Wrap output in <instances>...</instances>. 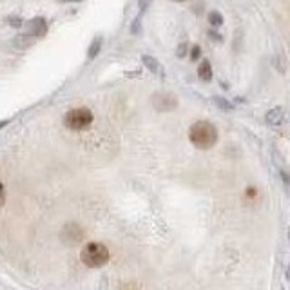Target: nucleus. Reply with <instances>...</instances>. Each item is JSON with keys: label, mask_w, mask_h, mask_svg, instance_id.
Instances as JSON below:
<instances>
[{"label": "nucleus", "mask_w": 290, "mask_h": 290, "mask_svg": "<svg viewBox=\"0 0 290 290\" xmlns=\"http://www.w3.org/2000/svg\"><path fill=\"white\" fill-rule=\"evenodd\" d=\"M174 2H183V0H174Z\"/></svg>", "instance_id": "20"}, {"label": "nucleus", "mask_w": 290, "mask_h": 290, "mask_svg": "<svg viewBox=\"0 0 290 290\" xmlns=\"http://www.w3.org/2000/svg\"><path fill=\"white\" fill-rule=\"evenodd\" d=\"M9 24H11V26H20L22 22H20L18 18H9Z\"/></svg>", "instance_id": "15"}, {"label": "nucleus", "mask_w": 290, "mask_h": 290, "mask_svg": "<svg viewBox=\"0 0 290 290\" xmlns=\"http://www.w3.org/2000/svg\"><path fill=\"white\" fill-rule=\"evenodd\" d=\"M285 120H286V113H285L283 107H274V109H271L267 113V123L268 126L278 127V126H281Z\"/></svg>", "instance_id": "6"}, {"label": "nucleus", "mask_w": 290, "mask_h": 290, "mask_svg": "<svg viewBox=\"0 0 290 290\" xmlns=\"http://www.w3.org/2000/svg\"><path fill=\"white\" fill-rule=\"evenodd\" d=\"M286 279H290V267L286 268Z\"/></svg>", "instance_id": "18"}, {"label": "nucleus", "mask_w": 290, "mask_h": 290, "mask_svg": "<svg viewBox=\"0 0 290 290\" xmlns=\"http://www.w3.org/2000/svg\"><path fill=\"white\" fill-rule=\"evenodd\" d=\"M153 4V0H138V6H140V9H145L147 6Z\"/></svg>", "instance_id": "14"}, {"label": "nucleus", "mask_w": 290, "mask_h": 290, "mask_svg": "<svg viewBox=\"0 0 290 290\" xmlns=\"http://www.w3.org/2000/svg\"><path fill=\"white\" fill-rule=\"evenodd\" d=\"M153 106L156 111H173L178 107V98L173 93H167V91H160V93L153 94Z\"/></svg>", "instance_id": "4"}, {"label": "nucleus", "mask_w": 290, "mask_h": 290, "mask_svg": "<svg viewBox=\"0 0 290 290\" xmlns=\"http://www.w3.org/2000/svg\"><path fill=\"white\" fill-rule=\"evenodd\" d=\"M198 76H200L201 80H205V82H209V80L212 78V67L211 64H209V60H203V62L200 64V67H198Z\"/></svg>", "instance_id": "8"}, {"label": "nucleus", "mask_w": 290, "mask_h": 290, "mask_svg": "<svg viewBox=\"0 0 290 290\" xmlns=\"http://www.w3.org/2000/svg\"><path fill=\"white\" fill-rule=\"evenodd\" d=\"M200 47H198V46H192V49H191V58L192 60H198V58H200Z\"/></svg>", "instance_id": "12"}, {"label": "nucleus", "mask_w": 290, "mask_h": 290, "mask_svg": "<svg viewBox=\"0 0 290 290\" xmlns=\"http://www.w3.org/2000/svg\"><path fill=\"white\" fill-rule=\"evenodd\" d=\"M58 2H78V0H58Z\"/></svg>", "instance_id": "19"}, {"label": "nucleus", "mask_w": 290, "mask_h": 290, "mask_svg": "<svg viewBox=\"0 0 290 290\" xmlns=\"http://www.w3.org/2000/svg\"><path fill=\"white\" fill-rule=\"evenodd\" d=\"M288 239H290V231H288Z\"/></svg>", "instance_id": "21"}, {"label": "nucleus", "mask_w": 290, "mask_h": 290, "mask_svg": "<svg viewBox=\"0 0 290 290\" xmlns=\"http://www.w3.org/2000/svg\"><path fill=\"white\" fill-rule=\"evenodd\" d=\"M47 33V22L42 16L31 18L29 22H26V35L28 36H44Z\"/></svg>", "instance_id": "5"}, {"label": "nucleus", "mask_w": 290, "mask_h": 290, "mask_svg": "<svg viewBox=\"0 0 290 290\" xmlns=\"http://www.w3.org/2000/svg\"><path fill=\"white\" fill-rule=\"evenodd\" d=\"M4 201H6V191H4V185L0 183V207L4 205Z\"/></svg>", "instance_id": "13"}, {"label": "nucleus", "mask_w": 290, "mask_h": 290, "mask_svg": "<svg viewBox=\"0 0 290 290\" xmlns=\"http://www.w3.org/2000/svg\"><path fill=\"white\" fill-rule=\"evenodd\" d=\"M214 102L218 103V107H223V109H232V106L231 103L227 102V100H223V98H214Z\"/></svg>", "instance_id": "11"}, {"label": "nucleus", "mask_w": 290, "mask_h": 290, "mask_svg": "<svg viewBox=\"0 0 290 290\" xmlns=\"http://www.w3.org/2000/svg\"><path fill=\"white\" fill-rule=\"evenodd\" d=\"M189 140L198 149H211V147H214L216 141H218V131H216V127L211 122L201 120V122H196L191 126V129H189Z\"/></svg>", "instance_id": "1"}, {"label": "nucleus", "mask_w": 290, "mask_h": 290, "mask_svg": "<svg viewBox=\"0 0 290 290\" xmlns=\"http://www.w3.org/2000/svg\"><path fill=\"white\" fill-rule=\"evenodd\" d=\"M8 126V120H4V122H0V129H2V127H6Z\"/></svg>", "instance_id": "17"}, {"label": "nucleus", "mask_w": 290, "mask_h": 290, "mask_svg": "<svg viewBox=\"0 0 290 290\" xmlns=\"http://www.w3.org/2000/svg\"><path fill=\"white\" fill-rule=\"evenodd\" d=\"M100 47H102V38H94L93 40V46L89 47V53H87V55H89V58H94V56L98 55V51H100Z\"/></svg>", "instance_id": "9"}, {"label": "nucleus", "mask_w": 290, "mask_h": 290, "mask_svg": "<svg viewBox=\"0 0 290 290\" xmlns=\"http://www.w3.org/2000/svg\"><path fill=\"white\" fill-rule=\"evenodd\" d=\"M209 22L218 28V26H221V24H223V16H221L218 11H212V13H209Z\"/></svg>", "instance_id": "10"}, {"label": "nucleus", "mask_w": 290, "mask_h": 290, "mask_svg": "<svg viewBox=\"0 0 290 290\" xmlns=\"http://www.w3.org/2000/svg\"><path fill=\"white\" fill-rule=\"evenodd\" d=\"M141 62L145 64V67L151 71V73H154V75H160V76H163L165 75V71H163V67H161V64L158 62L154 56H149V55H143L141 56Z\"/></svg>", "instance_id": "7"}, {"label": "nucleus", "mask_w": 290, "mask_h": 290, "mask_svg": "<svg viewBox=\"0 0 290 290\" xmlns=\"http://www.w3.org/2000/svg\"><path fill=\"white\" fill-rule=\"evenodd\" d=\"M80 259H82V263L87 265V267L100 268L109 261V248L103 243H98V241H91V243H87L82 248Z\"/></svg>", "instance_id": "2"}, {"label": "nucleus", "mask_w": 290, "mask_h": 290, "mask_svg": "<svg viewBox=\"0 0 290 290\" xmlns=\"http://www.w3.org/2000/svg\"><path fill=\"white\" fill-rule=\"evenodd\" d=\"M66 127L71 131H82L93 123V113L86 107H78L66 114Z\"/></svg>", "instance_id": "3"}, {"label": "nucleus", "mask_w": 290, "mask_h": 290, "mask_svg": "<svg viewBox=\"0 0 290 290\" xmlns=\"http://www.w3.org/2000/svg\"><path fill=\"white\" fill-rule=\"evenodd\" d=\"M178 55H180V56H183V55H185V46H183V44H181L180 49H178Z\"/></svg>", "instance_id": "16"}]
</instances>
